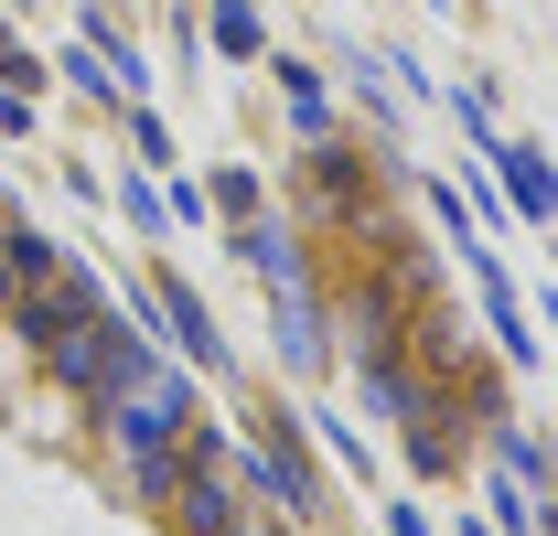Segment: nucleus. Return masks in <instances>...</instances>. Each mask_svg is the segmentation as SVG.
I'll return each mask as SVG.
<instances>
[{"instance_id":"obj_1","label":"nucleus","mask_w":558,"mask_h":536,"mask_svg":"<svg viewBox=\"0 0 558 536\" xmlns=\"http://www.w3.org/2000/svg\"><path fill=\"white\" fill-rule=\"evenodd\" d=\"M97 312H108V290H97V279H86V268H44V279H22V301H11V333L22 343H44V333H65V322H97Z\"/></svg>"},{"instance_id":"obj_2","label":"nucleus","mask_w":558,"mask_h":536,"mask_svg":"<svg viewBox=\"0 0 558 536\" xmlns=\"http://www.w3.org/2000/svg\"><path fill=\"white\" fill-rule=\"evenodd\" d=\"M161 322L183 333V354H205V365H215V322H205V301H194L183 279H161Z\"/></svg>"},{"instance_id":"obj_3","label":"nucleus","mask_w":558,"mask_h":536,"mask_svg":"<svg viewBox=\"0 0 558 536\" xmlns=\"http://www.w3.org/2000/svg\"><path fill=\"white\" fill-rule=\"evenodd\" d=\"M11 301H22V258H11V226H0V322H11Z\"/></svg>"},{"instance_id":"obj_4","label":"nucleus","mask_w":558,"mask_h":536,"mask_svg":"<svg viewBox=\"0 0 558 536\" xmlns=\"http://www.w3.org/2000/svg\"><path fill=\"white\" fill-rule=\"evenodd\" d=\"M226 536H258V526H226Z\"/></svg>"},{"instance_id":"obj_5","label":"nucleus","mask_w":558,"mask_h":536,"mask_svg":"<svg viewBox=\"0 0 558 536\" xmlns=\"http://www.w3.org/2000/svg\"><path fill=\"white\" fill-rule=\"evenodd\" d=\"M0 44H11V33H0Z\"/></svg>"}]
</instances>
